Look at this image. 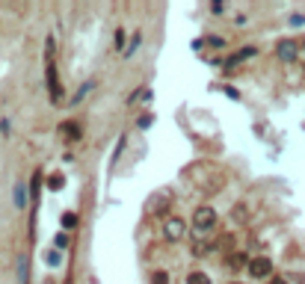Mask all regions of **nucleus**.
I'll use <instances>...</instances> for the list:
<instances>
[{
  "instance_id": "obj_4",
  "label": "nucleus",
  "mask_w": 305,
  "mask_h": 284,
  "mask_svg": "<svg viewBox=\"0 0 305 284\" xmlns=\"http://www.w3.org/2000/svg\"><path fill=\"white\" fill-rule=\"evenodd\" d=\"M278 60L281 63H293L296 60V42H290V39H284V42H278Z\"/></svg>"
},
{
  "instance_id": "obj_6",
  "label": "nucleus",
  "mask_w": 305,
  "mask_h": 284,
  "mask_svg": "<svg viewBox=\"0 0 305 284\" xmlns=\"http://www.w3.org/2000/svg\"><path fill=\"white\" fill-rule=\"evenodd\" d=\"M15 207H18V210L27 207V187H24V184H15Z\"/></svg>"
},
{
  "instance_id": "obj_9",
  "label": "nucleus",
  "mask_w": 305,
  "mask_h": 284,
  "mask_svg": "<svg viewBox=\"0 0 305 284\" xmlns=\"http://www.w3.org/2000/svg\"><path fill=\"white\" fill-rule=\"evenodd\" d=\"M66 187V175H60V172H57V175H51V178H48V189H63Z\"/></svg>"
},
{
  "instance_id": "obj_1",
  "label": "nucleus",
  "mask_w": 305,
  "mask_h": 284,
  "mask_svg": "<svg viewBox=\"0 0 305 284\" xmlns=\"http://www.w3.org/2000/svg\"><path fill=\"white\" fill-rule=\"evenodd\" d=\"M213 225H216V210H213L210 204L196 207V213H193V228H196V231H210Z\"/></svg>"
},
{
  "instance_id": "obj_13",
  "label": "nucleus",
  "mask_w": 305,
  "mask_h": 284,
  "mask_svg": "<svg viewBox=\"0 0 305 284\" xmlns=\"http://www.w3.org/2000/svg\"><path fill=\"white\" fill-rule=\"evenodd\" d=\"M77 225H80L77 213H63V228H77Z\"/></svg>"
},
{
  "instance_id": "obj_12",
  "label": "nucleus",
  "mask_w": 305,
  "mask_h": 284,
  "mask_svg": "<svg viewBox=\"0 0 305 284\" xmlns=\"http://www.w3.org/2000/svg\"><path fill=\"white\" fill-rule=\"evenodd\" d=\"M92 89H95V80H86V83L80 86V92H77V98H74V104H77V101H83V98H86V95L92 92Z\"/></svg>"
},
{
  "instance_id": "obj_10",
  "label": "nucleus",
  "mask_w": 305,
  "mask_h": 284,
  "mask_svg": "<svg viewBox=\"0 0 305 284\" xmlns=\"http://www.w3.org/2000/svg\"><path fill=\"white\" fill-rule=\"evenodd\" d=\"M187 284H210V278H207V272H199V269H196V272L187 275Z\"/></svg>"
},
{
  "instance_id": "obj_25",
  "label": "nucleus",
  "mask_w": 305,
  "mask_h": 284,
  "mask_svg": "<svg viewBox=\"0 0 305 284\" xmlns=\"http://www.w3.org/2000/svg\"><path fill=\"white\" fill-rule=\"evenodd\" d=\"M231 284H243V281H231Z\"/></svg>"
},
{
  "instance_id": "obj_2",
  "label": "nucleus",
  "mask_w": 305,
  "mask_h": 284,
  "mask_svg": "<svg viewBox=\"0 0 305 284\" xmlns=\"http://www.w3.org/2000/svg\"><path fill=\"white\" fill-rule=\"evenodd\" d=\"M270 272H272V260L267 254L249 260V275H252V278H270Z\"/></svg>"
},
{
  "instance_id": "obj_21",
  "label": "nucleus",
  "mask_w": 305,
  "mask_h": 284,
  "mask_svg": "<svg viewBox=\"0 0 305 284\" xmlns=\"http://www.w3.org/2000/svg\"><path fill=\"white\" fill-rule=\"evenodd\" d=\"M290 24H293V27H302L305 18H302V15H290Z\"/></svg>"
},
{
  "instance_id": "obj_7",
  "label": "nucleus",
  "mask_w": 305,
  "mask_h": 284,
  "mask_svg": "<svg viewBox=\"0 0 305 284\" xmlns=\"http://www.w3.org/2000/svg\"><path fill=\"white\" fill-rule=\"evenodd\" d=\"M60 133L68 136L71 142H77V139H80V127H77V125H63V127H60Z\"/></svg>"
},
{
  "instance_id": "obj_16",
  "label": "nucleus",
  "mask_w": 305,
  "mask_h": 284,
  "mask_svg": "<svg viewBox=\"0 0 305 284\" xmlns=\"http://www.w3.org/2000/svg\"><path fill=\"white\" fill-rule=\"evenodd\" d=\"M204 45H210V48H225V39H222V36H207Z\"/></svg>"
},
{
  "instance_id": "obj_24",
  "label": "nucleus",
  "mask_w": 305,
  "mask_h": 284,
  "mask_svg": "<svg viewBox=\"0 0 305 284\" xmlns=\"http://www.w3.org/2000/svg\"><path fill=\"white\" fill-rule=\"evenodd\" d=\"M9 125H12V122H9V119H3V122H0V130H9Z\"/></svg>"
},
{
  "instance_id": "obj_18",
  "label": "nucleus",
  "mask_w": 305,
  "mask_h": 284,
  "mask_svg": "<svg viewBox=\"0 0 305 284\" xmlns=\"http://www.w3.org/2000/svg\"><path fill=\"white\" fill-rule=\"evenodd\" d=\"M54 243H57V249H60V252H63V249H68V234H66V231H60Z\"/></svg>"
},
{
  "instance_id": "obj_20",
  "label": "nucleus",
  "mask_w": 305,
  "mask_h": 284,
  "mask_svg": "<svg viewBox=\"0 0 305 284\" xmlns=\"http://www.w3.org/2000/svg\"><path fill=\"white\" fill-rule=\"evenodd\" d=\"M210 12H213V15H222V12H225V3H222V0H213V3H210Z\"/></svg>"
},
{
  "instance_id": "obj_8",
  "label": "nucleus",
  "mask_w": 305,
  "mask_h": 284,
  "mask_svg": "<svg viewBox=\"0 0 305 284\" xmlns=\"http://www.w3.org/2000/svg\"><path fill=\"white\" fill-rule=\"evenodd\" d=\"M249 260H252V257H246V254H231V257H228V266H231V269H240V266H249Z\"/></svg>"
},
{
  "instance_id": "obj_15",
  "label": "nucleus",
  "mask_w": 305,
  "mask_h": 284,
  "mask_svg": "<svg viewBox=\"0 0 305 284\" xmlns=\"http://www.w3.org/2000/svg\"><path fill=\"white\" fill-rule=\"evenodd\" d=\"M113 42H116V51H128V48H125V27L116 30V39H113Z\"/></svg>"
},
{
  "instance_id": "obj_26",
  "label": "nucleus",
  "mask_w": 305,
  "mask_h": 284,
  "mask_svg": "<svg viewBox=\"0 0 305 284\" xmlns=\"http://www.w3.org/2000/svg\"><path fill=\"white\" fill-rule=\"evenodd\" d=\"M45 284H51V281H45Z\"/></svg>"
},
{
  "instance_id": "obj_14",
  "label": "nucleus",
  "mask_w": 305,
  "mask_h": 284,
  "mask_svg": "<svg viewBox=\"0 0 305 284\" xmlns=\"http://www.w3.org/2000/svg\"><path fill=\"white\" fill-rule=\"evenodd\" d=\"M139 42H142V33H134V39H131V48L125 51V57H134L136 48H139Z\"/></svg>"
},
{
  "instance_id": "obj_22",
  "label": "nucleus",
  "mask_w": 305,
  "mask_h": 284,
  "mask_svg": "<svg viewBox=\"0 0 305 284\" xmlns=\"http://www.w3.org/2000/svg\"><path fill=\"white\" fill-rule=\"evenodd\" d=\"M151 125V116H139V127H148Z\"/></svg>"
},
{
  "instance_id": "obj_11",
  "label": "nucleus",
  "mask_w": 305,
  "mask_h": 284,
  "mask_svg": "<svg viewBox=\"0 0 305 284\" xmlns=\"http://www.w3.org/2000/svg\"><path fill=\"white\" fill-rule=\"evenodd\" d=\"M45 257H48V263H51V266H60V263H63V252H60V249H48Z\"/></svg>"
},
{
  "instance_id": "obj_19",
  "label": "nucleus",
  "mask_w": 305,
  "mask_h": 284,
  "mask_svg": "<svg viewBox=\"0 0 305 284\" xmlns=\"http://www.w3.org/2000/svg\"><path fill=\"white\" fill-rule=\"evenodd\" d=\"M255 54H258V48H255V45H246L237 57H240V60H246V57H255Z\"/></svg>"
},
{
  "instance_id": "obj_23",
  "label": "nucleus",
  "mask_w": 305,
  "mask_h": 284,
  "mask_svg": "<svg viewBox=\"0 0 305 284\" xmlns=\"http://www.w3.org/2000/svg\"><path fill=\"white\" fill-rule=\"evenodd\" d=\"M267 284H287V281H284V278H278V275H272V278H270Z\"/></svg>"
},
{
  "instance_id": "obj_5",
  "label": "nucleus",
  "mask_w": 305,
  "mask_h": 284,
  "mask_svg": "<svg viewBox=\"0 0 305 284\" xmlns=\"http://www.w3.org/2000/svg\"><path fill=\"white\" fill-rule=\"evenodd\" d=\"M18 284H30V257L27 254L18 257Z\"/></svg>"
},
{
  "instance_id": "obj_3",
  "label": "nucleus",
  "mask_w": 305,
  "mask_h": 284,
  "mask_svg": "<svg viewBox=\"0 0 305 284\" xmlns=\"http://www.w3.org/2000/svg\"><path fill=\"white\" fill-rule=\"evenodd\" d=\"M184 234H187V225H184V219L181 216H169L166 219V225H163V237L166 240H184Z\"/></svg>"
},
{
  "instance_id": "obj_17",
  "label": "nucleus",
  "mask_w": 305,
  "mask_h": 284,
  "mask_svg": "<svg viewBox=\"0 0 305 284\" xmlns=\"http://www.w3.org/2000/svg\"><path fill=\"white\" fill-rule=\"evenodd\" d=\"M151 284H169V272H163V269H157V272L151 275Z\"/></svg>"
}]
</instances>
